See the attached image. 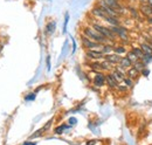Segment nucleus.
I'll return each mask as SVG.
<instances>
[{
    "mask_svg": "<svg viewBox=\"0 0 152 145\" xmlns=\"http://www.w3.org/2000/svg\"><path fill=\"white\" fill-rule=\"evenodd\" d=\"M83 34L86 36H88L89 39H91V40H94L96 42L101 43V45L110 43V41H111V40H108L107 37H104L102 34H99L94 27H84L83 28Z\"/></svg>",
    "mask_w": 152,
    "mask_h": 145,
    "instance_id": "nucleus-1",
    "label": "nucleus"
},
{
    "mask_svg": "<svg viewBox=\"0 0 152 145\" xmlns=\"http://www.w3.org/2000/svg\"><path fill=\"white\" fill-rule=\"evenodd\" d=\"M93 27L95 28L99 34H102L104 37H107L108 40H115V39H116V36H117L114 32L111 31V28H110V27H104V26L98 25V23H94V25H93Z\"/></svg>",
    "mask_w": 152,
    "mask_h": 145,
    "instance_id": "nucleus-2",
    "label": "nucleus"
},
{
    "mask_svg": "<svg viewBox=\"0 0 152 145\" xmlns=\"http://www.w3.org/2000/svg\"><path fill=\"white\" fill-rule=\"evenodd\" d=\"M110 28H111V31H113L121 40H123L124 42H128V41H129V34H128V29H126V28H124V27H122V26H119V25H118V26H111Z\"/></svg>",
    "mask_w": 152,
    "mask_h": 145,
    "instance_id": "nucleus-3",
    "label": "nucleus"
},
{
    "mask_svg": "<svg viewBox=\"0 0 152 145\" xmlns=\"http://www.w3.org/2000/svg\"><path fill=\"white\" fill-rule=\"evenodd\" d=\"M81 41H82L83 47H86L87 49H95L97 47H101L102 46L101 43H98V42H96L94 40L89 39L88 36H86L84 34H82V36H81Z\"/></svg>",
    "mask_w": 152,
    "mask_h": 145,
    "instance_id": "nucleus-4",
    "label": "nucleus"
},
{
    "mask_svg": "<svg viewBox=\"0 0 152 145\" xmlns=\"http://www.w3.org/2000/svg\"><path fill=\"white\" fill-rule=\"evenodd\" d=\"M113 74V76L115 77V80L118 82V83H121V82H123L124 81V78L126 77L125 75H126V72H124V70L121 68V67H116L114 69V72H111Z\"/></svg>",
    "mask_w": 152,
    "mask_h": 145,
    "instance_id": "nucleus-5",
    "label": "nucleus"
},
{
    "mask_svg": "<svg viewBox=\"0 0 152 145\" xmlns=\"http://www.w3.org/2000/svg\"><path fill=\"white\" fill-rule=\"evenodd\" d=\"M139 11H140V13L144 15V17H152V6L151 5H149L148 2H144V4H142L140 5V7H139Z\"/></svg>",
    "mask_w": 152,
    "mask_h": 145,
    "instance_id": "nucleus-6",
    "label": "nucleus"
},
{
    "mask_svg": "<svg viewBox=\"0 0 152 145\" xmlns=\"http://www.w3.org/2000/svg\"><path fill=\"white\" fill-rule=\"evenodd\" d=\"M87 56H88L89 59H93V60H99V59L104 57V54H103L101 51L88 49V51H87Z\"/></svg>",
    "mask_w": 152,
    "mask_h": 145,
    "instance_id": "nucleus-7",
    "label": "nucleus"
},
{
    "mask_svg": "<svg viewBox=\"0 0 152 145\" xmlns=\"http://www.w3.org/2000/svg\"><path fill=\"white\" fill-rule=\"evenodd\" d=\"M91 13H93V15H95V17H97V18H99V19H103V20L108 17V14L104 12V10H103L101 6L94 7L93 11H91Z\"/></svg>",
    "mask_w": 152,
    "mask_h": 145,
    "instance_id": "nucleus-8",
    "label": "nucleus"
},
{
    "mask_svg": "<svg viewBox=\"0 0 152 145\" xmlns=\"http://www.w3.org/2000/svg\"><path fill=\"white\" fill-rule=\"evenodd\" d=\"M119 67L122 68V69H129V68H131L133 66V62L128 57V56H124V57H122L121 59V61H119Z\"/></svg>",
    "mask_w": 152,
    "mask_h": 145,
    "instance_id": "nucleus-9",
    "label": "nucleus"
},
{
    "mask_svg": "<svg viewBox=\"0 0 152 145\" xmlns=\"http://www.w3.org/2000/svg\"><path fill=\"white\" fill-rule=\"evenodd\" d=\"M94 84L96 87H102L105 84V75L102 72H97L94 78Z\"/></svg>",
    "mask_w": 152,
    "mask_h": 145,
    "instance_id": "nucleus-10",
    "label": "nucleus"
},
{
    "mask_svg": "<svg viewBox=\"0 0 152 145\" xmlns=\"http://www.w3.org/2000/svg\"><path fill=\"white\" fill-rule=\"evenodd\" d=\"M105 83L109 86V88H117V86L119 84L116 80H115V77L113 76V74H108V75H105Z\"/></svg>",
    "mask_w": 152,
    "mask_h": 145,
    "instance_id": "nucleus-11",
    "label": "nucleus"
},
{
    "mask_svg": "<svg viewBox=\"0 0 152 145\" xmlns=\"http://www.w3.org/2000/svg\"><path fill=\"white\" fill-rule=\"evenodd\" d=\"M121 59H122V56L118 54H108L105 56V60L107 61H109V62H111L113 64H118L119 63V61H121Z\"/></svg>",
    "mask_w": 152,
    "mask_h": 145,
    "instance_id": "nucleus-12",
    "label": "nucleus"
},
{
    "mask_svg": "<svg viewBox=\"0 0 152 145\" xmlns=\"http://www.w3.org/2000/svg\"><path fill=\"white\" fill-rule=\"evenodd\" d=\"M139 74H140V72H138V70H137V69H136L133 66L131 67V68L126 69V75H128V77H130V78H131V80H133V81L138 78Z\"/></svg>",
    "mask_w": 152,
    "mask_h": 145,
    "instance_id": "nucleus-13",
    "label": "nucleus"
},
{
    "mask_svg": "<svg viewBox=\"0 0 152 145\" xmlns=\"http://www.w3.org/2000/svg\"><path fill=\"white\" fill-rule=\"evenodd\" d=\"M101 52L104 55L111 54V52H114V46H111L109 43H104L101 46Z\"/></svg>",
    "mask_w": 152,
    "mask_h": 145,
    "instance_id": "nucleus-14",
    "label": "nucleus"
},
{
    "mask_svg": "<svg viewBox=\"0 0 152 145\" xmlns=\"http://www.w3.org/2000/svg\"><path fill=\"white\" fill-rule=\"evenodd\" d=\"M140 49L143 51L144 54H151L152 55V47L149 42H143L140 45Z\"/></svg>",
    "mask_w": 152,
    "mask_h": 145,
    "instance_id": "nucleus-15",
    "label": "nucleus"
},
{
    "mask_svg": "<svg viewBox=\"0 0 152 145\" xmlns=\"http://www.w3.org/2000/svg\"><path fill=\"white\" fill-rule=\"evenodd\" d=\"M55 28H56V22H55V21H50V22L46 26V32L52 35V34L55 32Z\"/></svg>",
    "mask_w": 152,
    "mask_h": 145,
    "instance_id": "nucleus-16",
    "label": "nucleus"
},
{
    "mask_svg": "<svg viewBox=\"0 0 152 145\" xmlns=\"http://www.w3.org/2000/svg\"><path fill=\"white\" fill-rule=\"evenodd\" d=\"M133 67H134V68H136L139 72H142L143 69H145V68H146V64H145L142 60H137V61L133 63Z\"/></svg>",
    "mask_w": 152,
    "mask_h": 145,
    "instance_id": "nucleus-17",
    "label": "nucleus"
},
{
    "mask_svg": "<svg viewBox=\"0 0 152 145\" xmlns=\"http://www.w3.org/2000/svg\"><path fill=\"white\" fill-rule=\"evenodd\" d=\"M101 68H102V70H110V69H113V63L105 60L101 63Z\"/></svg>",
    "mask_w": 152,
    "mask_h": 145,
    "instance_id": "nucleus-18",
    "label": "nucleus"
},
{
    "mask_svg": "<svg viewBox=\"0 0 152 145\" xmlns=\"http://www.w3.org/2000/svg\"><path fill=\"white\" fill-rule=\"evenodd\" d=\"M114 52L116 53V54L122 55V54H125V53H126V49H125L123 46H114Z\"/></svg>",
    "mask_w": 152,
    "mask_h": 145,
    "instance_id": "nucleus-19",
    "label": "nucleus"
},
{
    "mask_svg": "<svg viewBox=\"0 0 152 145\" xmlns=\"http://www.w3.org/2000/svg\"><path fill=\"white\" fill-rule=\"evenodd\" d=\"M142 61L148 66L150 62H152V55L151 54H144L142 57Z\"/></svg>",
    "mask_w": 152,
    "mask_h": 145,
    "instance_id": "nucleus-20",
    "label": "nucleus"
},
{
    "mask_svg": "<svg viewBox=\"0 0 152 145\" xmlns=\"http://www.w3.org/2000/svg\"><path fill=\"white\" fill-rule=\"evenodd\" d=\"M132 51H133V53H134V54L137 55V57H138L139 60H142V57H143V55H144V53H143V51L140 49V47H139V48H136V47H134V48H133Z\"/></svg>",
    "mask_w": 152,
    "mask_h": 145,
    "instance_id": "nucleus-21",
    "label": "nucleus"
},
{
    "mask_svg": "<svg viewBox=\"0 0 152 145\" xmlns=\"http://www.w3.org/2000/svg\"><path fill=\"white\" fill-rule=\"evenodd\" d=\"M126 56H128V57H129V59L132 61L133 63H134L137 60H139V59L137 57V55L133 53V51H130V52H128V55H126Z\"/></svg>",
    "mask_w": 152,
    "mask_h": 145,
    "instance_id": "nucleus-22",
    "label": "nucleus"
},
{
    "mask_svg": "<svg viewBox=\"0 0 152 145\" xmlns=\"http://www.w3.org/2000/svg\"><path fill=\"white\" fill-rule=\"evenodd\" d=\"M123 82L125 83V86H126L128 88H131V87H132V86H133V80H131L130 77H125Z\"/></svg>",
    "mask_w": 152,
    "mask_h": 145,
    "instance_id": "nucleus-23",
    "label": "nucleus"
},
{
    "mask_svg": "<svg viewBox=\"0 0 152 145\" xmlns=\"http://www.w3.org/2000/svg\"><path fill=\"white\" fill-rule=\"evenodd\" d=\"M68 125H61V127H58L55 129V133H57V135H60V133H62L63 132V130L64 129H68Z\"/></svg>",
    "mask_w": 152,
    "mask_h": 145,
    "instance_id": "nucleus-24",
    "label": "nucleus"
},
{
    "mask_svg": "<svg viewBox=\"0 0 152 145\" xmlns=\"http://www.w3.org/2000/svg\"><path fill=\"white\" fill-rule=\"evenodd\" d=\"M90 66H91V68L95 69V70H102V68H101V63H98V62H94V63H91Z\"/></svg>",
    "mask_w": 152,
    "mask_h": 145,
    "instance_id": "nucleus-25",
    "label": "nucleus"
},
{
    "mask_svg": "<svg viewBox=\"0 0 152 145\" xmlns=\"http://www.w3.org/2000/svg\"><path fill=\"white\" fill-rule=\"evenodd\" d=\"M68 20H69V14H66V18H64V25H63V33H66V29H67V23H68Z\"/></svg>",
    "mask_w": 152,
    "mask_h": 145,
    "instance_id": "nucleus-26",
    "label": "nucleus"
},
{
    "mask_svg": "<svg viewBox=\"0 0 152 145\" xmlns=\"http://www.w3.org/2000/svg\"><path fill=\"white\" fill-rule=\"evenodd\" d=\"M130 12H131V14H132V17L133 18H136V19H138V12L136 11V8H130Z\"/></svg>",
    "mask_w": 152,
    "mask_h": 145,
    "instance_id": "nucleus-27",
    "label": "nucleus"
},
{
    "mask_svg": "<svg viewBox=\"0 0 152 145\" xmlns=\"http://www.w3.org/2000/svg\"><path fill=\"white\" fill-rule=\"evenodd\" d=\"M35 98V94H31V95H28V96H26V101H32V100H34Z\"/></svg>",
    "mask_w": 152,
    "mask_h": 145,
    "instance_id": "nucleus-28",
    "label": "nucleus"
},
{
    "mask_svg": "<svg viewBox=\"0 0 152 145\" xmlns=\"http://www.w3.org/2000/svg\"><path fill=\"white\" fill-rule=\"evenodd\" d=\"M47 68H48V70L50 69V56L47 57Z\"/></svg>",
    "mask_w": 152,
    "mask_h": 145,
    "instance_id": "nucleus-29",
    "label": "nucleus"
},
{
    "mask_svg": "<svg viewBox=\"0 0 152 145\" xmlns=\"http://www.w3.org/2000/svg\"><path fill=\"white\" fill-rule=\"evenodd\" d=\"M149 70H148V69H146V68H145V69H143V70H142V74H143V75H144V76H148V75H149Z\"/></svg>",
    "mask_w": 152,
    "mask_h": 145,
    "instance_id": "nucleus-30",
    "label": "nucleus"
},
{
    "mask_svg": "<svg viewBox=\"0 0 152 145\" xmlns=\"http://www.w3.org/2000/svg\"><path fill=\"white\" fill-rule=\"evenodd\" d=\"M75 123H76V118H70V119H69V124H70V125H74Z\"/></svg>",
    "mask_w": 152,
    "mask_h": 145,
    "instance_id": "nucleus-31",
    "label": "nucleus"
},
{
    "mask_svg": "<svg viewBox=\"0 0 152 145\" xmlns=\"http://www.w3.org/2000/svg\"><path fill=\"white\" fill-rule=\"evenodd\" d=\"M146 21H148L150 25H152V17H148V18H146Z\"/></svg>",
    "mask_w": 152,
    "mask_h": 145,
    "instance_id": "nucleus-32",
    "label": "nucleus"
},
{
    "mask_svg": "<svg viewBox=\"0 0 152 145\" xmlns=\"http://www.w3.org/2000/svg\"><path fill=\"white\" fill-rule=\"evenodd\" d=\"M95 143H96L95 141H93V142H87V145H94Z\"/></svg>",
    "mask_w": 152,
    "mask_h": 145,
    "instance_id": "nucleus-33",
    "label": "nucleus"
},
{
    "mask_svg": "<svg viewBox=\"0 0 152 145\" xmlns=\"http://www.w3.org/2000/svg\"><path fill=\"white\" fill-rule=\"evenodd\" d=\"M22 145H37V144H35V143H28V142H27V143H23Z\"/></svg>",
    "mask_w": 152,
    "mask_h": 145,
    "instance_id": "nucleus-34",
    "label": "nucleus"
},
{
    "mask_svg": "<svg viewBox=\"0 0 152 145\" xmlns=\"http://www.w3.org/2000/svg\"><path fill=\"white\" fill-rule=\"evenodd\" d=\"M146 42H149V43H150V45H151V47H152V37H150V39H149V40H148V41H146Z\"/></svg>",
    "mask_w": 152,
    "mask_h": 145,
    "instance_id": "nucleus-35",
    "label": "nucleus"
},
{
    "mask_svg": "<svg viewBox=\"0 0 152 145\" xmlns=\"http://www.w3.org/2000/svg\"><path fill=\"white\" fill-rule=\"evenodd\" d=\"M146 2H148V4H149V5H151V6H152V0H148V1H146Z\"/></svg>",
    "mask_w": 152,
    "mask_h": 145,
    "instance_id": "nucleus-36",
    "label": "nucleus"
},
{
    "mask_svg": "<svg viewBox=\"0 0 152 145\" xmlns=\"http://www.w3.org/2000/svg\"><path fill=\"white\" fill-rule=\"evenodd\" d=\"M1 49H2V46H1V45H0V52H1Z\"/></svg>",
    "mask_w": 152,
    "mask_h": 145,
    "instance_id": "nucleus-37",
    "label": "nucleus"
}]
</instances>
